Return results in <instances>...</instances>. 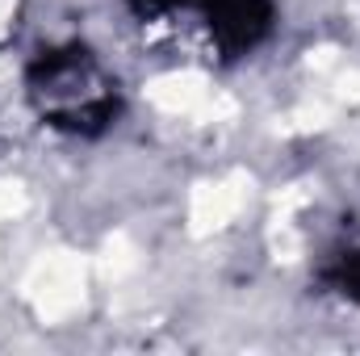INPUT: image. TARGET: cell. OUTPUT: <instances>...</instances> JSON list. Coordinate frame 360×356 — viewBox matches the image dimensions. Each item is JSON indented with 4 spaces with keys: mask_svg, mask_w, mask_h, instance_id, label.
I'll return each mask as SVG.
<instances>
[{
    "mask_svg": "<svg viewBox=\"0 0 360 356\" xmlns=\"http://www.w3.org/2000/svg\"><path fill=\"white\" fill-rule=\"evenodd\" d=\"M30 101L34 109L59 126V130H101L117 101H113V84L101 72V63L89 51H51L34 63L30 72Z\"/></svg>",
    "mask_w": 360,
    "mask_h": 356,
    "instance_id": "6da1fadb",
    "label": "cell"
}]
</instances>
